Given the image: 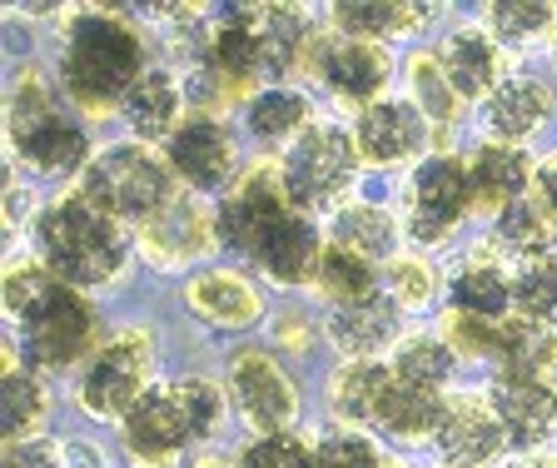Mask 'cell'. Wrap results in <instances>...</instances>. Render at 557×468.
<instances>
[{
    "label": "cell",
    "instance_id": "obj_16",
    "mask_svg": "<svg viewBox=\"0 0 557 468\" xmlns=\"http://www.w3.org/2000/svg\"><path fill=\"white\" fill-rule=\"evenodd\" d=\"M508 429H503L498 409L487 394H448L443 404V419L433 429V454L443 464L458 468H493L508 454Z\"/></svg>",
    "mask_w": 557,
    "mask_h": 468
},
{
    "label": "cell",
    "instance_id": "obj_39",
    "mask_svg": "<svg viewBox=\"0 0 557 468\" xmlns=\"http://www.w3.org/2000/svg\"><path fill=\"white\" fill-rule=\"evenodd\" d=\"M234 468H313V444L299 429L255 433V439L234 454Z\"/></svg>",
    "mask_w": 557,
    "mask_h": 468
},
{
    "label": "cell",
    "instance_id": "obj_20",
    "mask_svg": "<svg viewBox=\"0 0 557 468\" xmlns=\"http://www.w3.org/2000/svg\"><path fill=\"white\" fill-rule=\"evenodd\" d=\"M185 309L209 329H239L259 324L264 319V294L244 270H224V264H209V270L189 274L185 284Z\"/></svg>",
    "mask_w": 557,
    "mask_h": 468
},
{
    "label": "cell",
    "instance_id": "obj_19",
    "mask_svg": "<svg viewBox=\"0 0 557 468\" xmlns=\"http://www.w3.org/2000/svg\"><path fill=\"white\" fill-rule=\"evenodd\" d=\"M557 95L543 75L512 71L498 90L487 95L478 106V120H483V140H503V145H528L537 130L553 120Z\"/></svg>",
    "mask_w": 557,
    "mask_h": 468
},
{
    "label": "cell",
    "instance_id": "obj_44",
    "mask_svg": "<svg viewBox=\"0 0 557 468\" xmlns=\"http://www.w3.org/2000/svg\"><path fill=\"white\" fill-rule=\"evenodd\" d=\"M512 468H557V454H522Z\"/></svg>",
    "mask_w": 557,
    "mask_h": 468
},
{
    "label": "cell",
    "instance_id": "obj_31",
    "mask_svg": "<svg viewBox=\"0 0 557 468\" xmlns=\"http://www.w3.org/2000/svg\"><path fill=\"white\" fill-rule=\"evenodd\" d=\"M404 75H408V100L423 110V120L433 125V135H448L463 115V100L453 90V81L443 75V60L438 50H413L404 60Z\"/></svg>",
    "mask_w": 557,
    "mask_h": 468
},
{
    "label": "cell",
    "instance_id": "obj_4",
    "mask_svg": "<svg viewBox=\"0 0 557 468\" xmlns=\"http://www.w3.org/2000/svg\"><path fill=\"white\" fill-rule=\"evenodd\" d=\"M230 389L205 374L160 379L135 409L115 423L129 468H180L189 454L214 444L230 419Z\"/></svg>",
    "mask_w": 557,
    "mask_h": 468
},
{
    "label": "cell",
    "instance_id": "obj_41",
    "mask_svg": "<svg viewBox=\"0 0 557 468\" xmlns=\"http://www.w3.org/2000/svg\"><path fill=\"white\" fill-rule=\"evenodd\" d=\"M274 340L284 344V349L304 354V349L313 344V324L299 315V309H289V315H278V319H274Z\"/></svg>",
    "mask_w": 557,
    "mask_h": 468
},
{
    "label": "cell",
    "instance_id": "obj_38",
    "mask_svg": "<svg viewBox=\"0 0 557 468\" xmlns=\"http://www.w3.org/2000/svg\"><path fill=\"white\" fill-rule=\"evenodd\" d=\"M383 290L394 294V305L404 315H418L438 299V274L423 255H398L394 264H383Z\"/></svg>",
    "mask_w": 557,
    "mask_h": 468
},
{
    "label": "cell",
    "instance_id": "obj_1",
    "mask_svg": "<svg viewBox=\"0 0 557 468\" xmlns=\"http://www.w3.org/2000/svg\"><path fill=\"white\" fill-rule=\"evenodd\" d=\"M214 210H220V245L239 255L259 280L284 284V290L313 284L324 234L309 214L289 205L284 180H278V160L249 164Z\"/></svg>",
    "mask_w": 557,
    "mask_h": 468
},
{
    "label": "cell",
    "instance_id": "obj_29",
    "mask_svg": "<svg viewBox=\"0 0 557 468\" xmlns=\"http://www.w3.org/2000/svg\"><path fill=\"white\" fill-rule=\"evenodd\" d=\"M50 404H55V394H50L46 374L25 369V364L5 349V374H0V419H5V444H15V439H35L40 423H46V414H50Z\"/></svg>",
    "mask_w": 557,
    "mask_h": 468
},
{
    "label": "cell",
    "instance_id": "obj_10",
    "mask_svg": "<svg viewBox=\"0 0 557 468\" xmlns=\"http://www.w3.org/2000/svg\"><path fill=\"white\" fill-rule=\"evenodd\" d=\"M468 214H478L468 160L453 150L423 155L404 189V234L418 249H438L458 234V224H463Z\"/></svg>",
    "mask_w": 557,
    "mask_h": 468
},
{
    "label": "cell",
    "instance_id": "obj_18",
    "mask_svg": "<svg viewBox=\"0 0 557 468\" xmlns=\"http://www.w3.org/2000/svg\"><path fill=\"white\" fill-rule=\"evenodd\" d=\"M487 398H493V409L508 429V444L518 454H537L547 439H557V379L493 374Z\"/></svg>",
    "mask_w": 557,
    "mask_h": 468
},
{
    "label": "cell",
    "instance_id": "obj_24",
    "mask_svg": "<svg viewBox=\"0 0 557 468\" xmlns=\"http://www.w3.org/2000/svg\"><path fill=\"white\" fill-rule=\"evenodd\" d=\"M185 110H189V95H185V81L174 71H164V65H154L145 81L129 90L125 110H120V120L129 125V140L139 145H164L174 135V130L185 125Z\"/></svg>",
    "mask_w": 557,
    "mask_h": 468
},
{
    "label": "cell",
    "instance_id": "obj_35",
    "mask_svg": "<svg viewBox=\"0 0 557 468\" xmlns=\"http://www.w3.org/2000/svg\"><path fill=\"white\" fill-rule=\"evenodd\" d=\"M512 315L557 329V249L512 264Z\"/></svg>",
    "mask_w": 557,
    "mask_h": 468
},
{
    "label": "cell",
    "instance_id": "obj_40",
    "mask_svg": "<svg viewBox=\"0 0 557 468\" xmlns=\"http://www.w3.org/2000/svg\"><path fill=\"white\" fill-rule=\"evenodd\" d=\"M0 468H70L65 439H46V433H35V439H15V444H5Z\"/></svg>",
    "mask_w": 557,
    "mask_h": 468
},
{
    "label": "cell",
    "instance_id": "obj_34",
    "mask_svg": "<svg viewBox=\"0 0 557 468\" xmlns=\"http://www.w3.org/2000/svg\"><path fill=\"white\" fill-rule=\"evenodd\" d=\"M388 369H394L404 384H418V389H438V394H448V379L453 369H458V354L443 344V334H404L398 340V349L388 354Z\"/></svg>",
    "mask_w": 557,
    "mask_h": 468
},
{
    "label": "cell",
    "instance_id": "obj_26",
    "mask_svg": "<svg viewBox=\"0 0 557 468\" xmlns=\"http://www.w3.org/2000/svg\"><path fill=\"white\" fill-rule=\"evenodd\" d=\"M388 384H394L388 359H348V364H338L334 379H329V409H334L338 423H348V429L373 433L383 398H388Z\"/></svg>",
    "mask_w": 557,
    "mask_h": 468
},
{
    "label": "cell",
    "instance_id": "obj_33",
    "mask_svg": "<svg viewBox=\"0 0 557 468\" xmlns=\"http://www.w3.org/2000/svg\"><path fill=\"white\" fill-rule=\"evenodd\" d=\"M309 290L319 294L329 309H334V305H348V299H363V294L383 290V270L324 239V255H319V270H313Z\"/></svg>",
    "mask_w": 557,
    "mask_h": 468
},
{
    "label": "cell",
    "instance_id": "obj_12",
    "mask_svg": "<svg viewBox=\"0 0 557 468\" xmlns=\"http://www.w3.org/2000/svg\"><path fill=\"white\" fill-rule=\"evenodd\" d=\"M224 389H230V409L255 433H284L304 414V394L294 374L259 344H244L239 354H230Z\"/></svg>",
    "mask_w": 557,
    "mask_h": 468
},
{
    "label": "cell",
    "instance_id": "obj_25",
    "mask_svg": "<svg viewBox=\"0 0 557 468\" xmlns=\"http://www.w3.org/2000/svg\"><path fill=\"white\" fill-rule=\"evenodd\" d=\"M398 234H404V224L383 210V205H369V199H348V205H338L329 214V245L369 259L379 270L398 259Z\"/></svg>",
    "mask_w": 557,
    "mask_h": 468
},
{
    "label": "cell",
    "instance_id": "obj_15",
    "mask_svg": "<svg viewBox=\"0 0 557 468\" xmlns=\"http://www.w3.org/2000/svg\"><path fill=\"white\" fill-rule=\"evenodd\" d=\"M354 145H359V160L373 164V170H394V164H408V160H423L433 155L429 145L438 140L433 125L423 120V110L408 100V95H383L373 100L369 110L354 115Z\"/></svg>",
    "mask_w": 557,
    "mask_h": 468
},
{
    "label": "cell",
    "instance_id": "obj_37",
    "mask_svg": "<svg viewBox=\"0 0 557 468\" xmlns=\"http://www.w3.org/2000/svg\"><path fill=\"white\" fill-rule=\"evenodd\" d=\"M313 468H408V464L398 454H388L363 429H329L313 444Z\"/></svg>",
    "mask_w": 557,
    "mask_h": 468
},
{
    "label": "cell",
    "instance_id": "obj_30",
    "mask_svg": "<svg viewBox=\"0 0 557 468\" xmlns=\"http://www.w3.org/2000/svg\"><path fill=\"white\" fill-rule=\"evenodd\" d=\"M553 239H557V214L537 199V189L522 195L518 205H508L503 214H493V245H498V255L512 259V264L553 255Z\"/></svg>",
    "mask_w": 557,
    "mask_h": 468
},
{
    "label": "cell",
    "instance_id": "obj_5",
    "mask_svg": "<svg viewBox=\"0 0 557 468\" xmlns=\"http://www.w3.org/2000/svg\"><path fill=\"white\" fill-rule=\"evenodd\" d=\"M30 249L60 284L81 294L115 290L129 274V259L139 255L135 234L104 210H95L81 189H65L50 205H40L30 224Z\"/></svg>",
    "mask_w": 557,
    "mask_h": 468
},
{
    "label": "cell",
    "instance_id": "obj_32",
    "mask_svg": "<svg viewBox=\"0 0 557 468\" xmlns=\"http://www.w3.org/2000/svg\"><path fill=\"white\" fill-rule=\"evenodd\" d=\"M483 30L503 50H528L537 40L557 36V5H547V0H493L483 11Z\"/></svg>",
    "mask_w": 557,
    "mask_h": 468
},
{
    "label": "cell",
    "instance_id": "obj_21",
    "mask_svg": "<svg viewBox=\"0 0 557 468\" xmlns=\"http://www.w3.org/2000/svg\"><path fill=\"white\" fill-rule=\"evenodd\" d=\"M438 60H443V75L453 81V90H458L463 106H483L487 95L512 75L508 50L487 36L483 25H458V30H448L438 46Z\"/></svg>",
    "mask_w": 557,
    "mask_h": 468
},
{
    "label": "cell",
    "instance_id": "obj_3",
    "mask_svg": "<svg viewBox=\"0 0 557 468\" xmlns=\"http://www.w3.org/2000/svg\"><path fill=\"white\" fill-rule=\"evenodd\" d=\"M5 319L15 329V359L35 374L81 369L100 349V315L90 294L60 284L40 259H11L5 264Z\"/></svg>",
    "mask_w": 557,
    "mask_h": 468
},
{
    "label": "cell",
    "instance_id": "obj_36",
    "mask_svg": "<svg viewBox=\"0 0 557 468\" xmlns=\"http://www.w3.org/2000/svg\"><path fill=\"white\" fill-rule=\"evenodd\" d=\"M443 344L463 359L493 364L498 369L503 354L512 344V315L508 319H468V315H443Z\"/></svg>",
    "mask_w": 557,
    "mask_h": 468
},
{
    "label": "cell",
    "instance_id": "obj_22",
    "mask_svg": "<svg viewBox=\"0 0 557 468\" xmlns=\"http://www.w3.org/2000/svg\"><path fill=\"white\" fill-rule=\"evenodd\" d=\"M448 315L468 319H508L512 315V270L503 264L498 245H478L453 264L448 284Z\"/></svg>",
    "mask_w": 557,
    "mask_h": 468
},
{
    "label": "cell",
    "instance_id": "obj_9",
    "mask_svg": "<svg viewBox=\"0 0 557 468\" xmlns=\"http://www.w3.org/2000/svg\"><path fill=\"white\" fill-rule=\"evenodd\" d=\"M154 389V334L120 329L75 369V404L100 423H120Z\"/></svg>",
    "mask_w": 557,
    "mask_h": 468
},
{
    "label": "cell",
    "instance_id": "obj_45",
    "mask_svg": "<svg viewBox=\"0 0 557 468\" xmlns=\"http://www.w3.org/2000/svg\"><path fill=\"white\" fill-rule=\"evenodd\" d=\"M195 468H234V464H214V458H199Z\"/></svg>",
    "mask_w": 557,
    "mask_h": 468
},
{
    "label": "cell",
    "instance_id": "obj_43",
    "mask_svg": "<svg viewBox=\"0 0 557 468\" xmlns=\"http://www.w3.org/2000/svg\"><path fill=\"white\" fill-rule=\"evenodd\" d=\"M65 458L70 468H104V454L95 444H85V439H65Z\"/></svg>",
    "mask_w": 557,
    "mask_h": 468
},
{
    "label": "cell",
    "instance_id": "obj_28",
    "mask_svg": "<svg viewBox=\"0 0 557 468\" xmlns=\"http://www.w3.org/2000/svg\"><path fill=\"white\" fill-rule=\"evenodd\" d=\"M338 36L354 40H398V36H418L433 21V5H408V0H344L329 11Z\"/></svg>",
    "mask_w": 557,
    "mask_h": 468
},
{
    "label": "cell",
    "instance_id": "obj_42",
    "mask_svg": "<svg viewBox=\"0 0 557 468\" xmlns=\"http://www.w3.org/2000/svg\"><path fill=\"white\" fill-rule=\"evenodd\" d=\"M533 189H537V199H543L547 210L557 214V150L547 155L543 164H537V185H533Z\"/></svg>",
    "mask_w": 557,
    "mask_h": 468
},
{
    "label": "cell",
    "instance_id": "obj_23",
    "mask_svg": "<svg viewBox=\"0 0 557 468\" xmlns=\"http://www.w3.org/2000/svg\"><path fill=\"white\" fill-rule=\"evenodd\" d=\"M468 175H473L478 214H503L508 205H518L522 195H533L537 164H533V155H528V145L483 140L468 155Z\"/></svg>",
    "mask_w": 557,
    "mask_h": 468
},
{
    "label": "cell",
    "instance_id": "obj_13",
    "mask_svg": "<svg viewBox=\"0 0 557 468\" xmlns=\"http://www.w3.org/2000/svg\"><path fill=\"white\" fill-rule=\"evenodd\" d=\"M135 249L154 270L205 264L220 249V210H209V199L195 195V189H180L154 220H145L135 230Z\"/></svg>",
    "mask_w": 557,
    "mask_h": 468
},
{
    "label": "cell",
    "instance_id": "obj_27",
    "mask_svg": "<svg viewBox=\"0 0 557 468\" xmlns=\"http://www.w3.org/2000/svg\"><path fill=\"white\" fill-rule=\"evenodd\" d=\"M313 125V100L299 90V85H264L255 90V100L244 106V130L249 140L264 145V150H289L304 130Z\"/></svg>",
    "mask_w": 557,
    "mask_h": 468
},
{
    "label": "cell",
    "instance_id": "obj_7",
    "mask_svg": "<svg viewBox=\"0 0 557 468\" xmlns=\"http://www.w3.org/2000/svg\"><path fill=\"white\" fill-rule=\"evenodd\" d=\"M75 189L90 199L95 210H104L110 220L125 224V230H139V224L154 220L185 185L174 180L164 150L139 145V140H115V145H100V150H95V160L85 164V175L75 180Z\"/></svg>",
    "mask_w": 557,
    "mask_h": 468
},
{
    "label": "cell",
    "instance_id": "obj_14",
    "mask_svg": "<svg viewBox=\"0 0 557 468\" xmlns=\"http://www.w3.org/2000/svg\"><path fill=\"white\" fill-rule=\"evenodd\" d=\"M160 150H164V160H170L174 180H180L185 189H195V195H205V199L209 195L224 199L234 189V180L244 175L239 170V140H234V130L224 125L220 115H189Z\"/></svg>",
    "mask_w": 557,
    "mask_h": 468
},
{
    "label": "cell",
    "instance_id": "obj_2",
    "mask_svg": "<svg viewBox=\"0 0 557 468\" xmlns=\"http://www.w3.org/2000/svg\"><path fill=\"white\" fill-rule=\"evenodd\" d=\"M154 71L150 40L135 25V15L85 5L70 11L60 25V56H55V85L81 115L104 120L120 115L145 75Z\"/></svg>",
    "mask_w": 557,
    "mask_h": 468
},
{
    "label": "cell",
    "instance_id": "obj_8",
    "mask_svg": "<svg viewBox=\"0 0 557 468\" xmlns=\"http://www.w3.org/2000/svg\"><path fill=\"white\" fill-rule=\"evenodd\" d=\"M359 145L354 130L334 125V120H313L289 150L278 155V180L289 195L294 210L313 214H334L338 205H348V189L359 180Z\"/></svg>",
    "mask_w": 557,
    "mask_h": 468
},
{
    "label": "cell",
    "instance_id": "obj_11",
    "mask_svg": "<svg viewBox=\"0 0 557 468\" xmlns=\"http://www.w3.org/2000/svg\"><path fill=\"white\" fill-rule=\"evenodd\" d=\"M304 75H313L319 90H329V100L348 106L354 115L369 110L373 100H383L388 81H394V56L379 40H354L338 30H319L304 56Z\"/></svg>",
    "mask_w": 557,
    "mask_h": 468
},
{
    "label": "cell",
    "instance_id": "obj_47",
    "mask_svg": "<svg viewBox=\"0 0 557 468\" xmlns=\"http://www.w3.org/2000/svg\"><path fill=\"white\" fill-rule=\"evenodd\" d=\"M438 468H458V464H438Z\"/></svg>",
    "mask_w": 557,
    "mask_h": 468
},
{
    "label": "cell",
    "instance_id": "obj_6",
    "mask_svg": "<svg viewBox=\"0 0 557 468\" xmlns=\"http://www.w3.org/2000/svg\"><path fill=\"white\" fill-rule=\"evenodd\" d=\"M5 145L30 180H81L95 160L81 110L40 65H25L5 95Z\"/></svg>",
    "mask_w": 557,
    "mask_h": 468
},
{
    "label": "cell",
    "instance_id": "obj_46",
    "mask_svg": "<svg viewBox=\"0 0 557 468\" xmlns=\"http://www.w3.org/2000/svg\"><path fill=\"white\" fill-rule=\"evenodd\" d=\"M553 60H557V36H553Z\"/></svg>",
    "mask_w": 557,
    "mask_h": 468
},
{
    "label": "cell",
    "instance_id": "obj_17",
    "mask_svg": "<svg viewBox=\"0 0 557 468\" xmlns=\"http://www.w3.org/2000/svg\"><path fill=\"white\" fill-rule=\"evenodd\" d=\"M408 315L394 305L388 290H373L363 299H348V305H334L324 315V340L334 344L338 359H388L404 340Z\"/></svg>",
    "mask_w": 557,
    "mask_h": 468
}]
</instances>
